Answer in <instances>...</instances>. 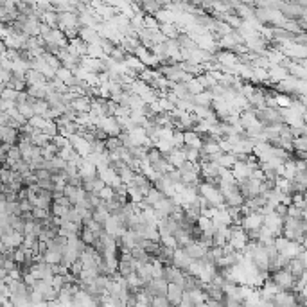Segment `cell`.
I'll use <instances>...</instances> for the list:
<instances>
[{
  "label": "cell",
  "instance_id": "1",
  "mask_svg": "<svg viewBox=\"0 0 307 307\" xmlns=\"http://www.w3.org/2000/svg\"><path fill=\"white\" fill-rule=\"evenodd\" d=\"M97 128L104 131L108 136H120V133H122V131H120L122 128L119 126V122H117L115 117H101Z\"/></svg>",
  "mask_w": 307,
  "mask_h": 307
},
{
  "label": "cell",
  "instance_id": "2",
  "mask_svg": "<svg viewBox=\"0 0 307 307\" xmlns=\"http://www.w3.org/2000/svg\"><path fill=\"white\" fill-rule=\"evenodd\" d=\"M192 262L194 261L191 259V255H189L187 251H185V248L174 251V257H173V264H174V268H178V269H189Z\"/></svg>",
  "mask_w": 307,
  "mask_h": 307
},
{
  "label": "cell",
  "instance_id": "3",
  "mask_svg": "<svg viewBox=\"0 0 307 307\" xmlns=\"http://www.w3.org/2000/svg\"><path fill=\"white\" fill-rule=\"evenodd\" d=\"M183 135H185V148L189 149H198L201 151L203 149V138L199 136V133H196L194 130H187L183 131Z\"/></svg>",
  "mask_w": 307,
  "mask_h": 307
},
{
  "label": "cell",
  "instance_id": "4",
  "mask_svg": "<svg viewBox=\"0 0 307 307\" xmlns=\"http://www.w3.org/2000/svg\"><path fill=\"white\" fill-rule=\"evenodd\" d=\"M70 110H74L77 114H90L92 112V99L90 97H77L70 102Z\"/></svg>",
  "mask_w": 307,
  "mask_h": 307
},
{
  "label": "cell",
  "instance_id": "5",
  "mask_svg": "<svg viewBox=\"0 0 307 307\" xmlns=\"http://www.w3.org/2000/svg\"><path fill=\"white\" fill-rule=\"evenodd\" d=\"M167 162H169L174 169H180L185 162H187V153H185V148L183 149H174L171 154H167Z\"/></svg>",
  "mask_w": 307,
  "mask_h": 307
},
{
  "label": "cell",
  "instance_id": "6",
  "mask_svg": "<svg viewBox=\"0 0 307 307\" xmlns=\"http://www.w3.org/2000/svg\"><path fill=\"white\" fill-rule=\"evenodd\" d=\"M214 94L212 92H203V94H199V96L194 97V104L196 106H203V108H209L211 106V102H214Z\"/></svg>",
  "mask_w": 307,
  "mask_h": 307
},
{
  "label": "cell",
  "instance_id": "7",
  "mask_svg": "<svg viewBox=\"0 0 307 307\" xmlns=\"http://www.w3.org/2000/svg\"><path fill=\"white\" fill-rule=\"evenodd\" d=\"M18 96H20V92L13 90V88H9V86L2 90V99H4V101H13V102H17V101H18Z\"/></svg>",
  "mask_w": 307,
  "mask_h": 307
},
{
  "label": "cell",
  "instance_id": "8",
  "mask_svg": "<svg viewBox=\"0 0 307 307\" xmlns=\"http://www.w3.org/2000/svg\"><path fill=\"white\" fill-rule=\"evenodd\" d=\"M52 212H54V216L56 217H61V219H65L67 217V214L70 212V209L68 207H61V205H52Z\"/></svg>",
  "mask_w": 307,
  "mask_h": 307
}]
</instances>
